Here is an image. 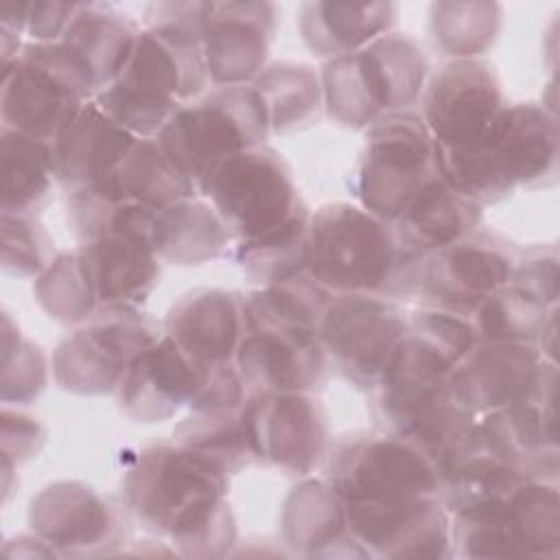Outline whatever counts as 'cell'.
<instances>
[{"instance_id":"6da1fadb","label":"cell","mask_w":560,"mask_h":560,"mask_svg":"<svg viewBox=\"0 0 560 560\" xmlns=\"http://www.w3.org/2000/svg\"><path fill=\"white\" fill-rule=\"evenodd\" d=\"M225 492L228 470L182 444L147 448L125 477V494L138 518L188 553L212 556L232 542Z\"/></svg>"},{"instance_id":"7a4b0ae2","label":"cell","mask_w":560,"mask_h":560,"mask_svg":"<svg viewBox=\"0 0 560 560\" xmlns=\"http://www.w3.org/2000/svg\"><path fill=\"white\" fill-rule=\"evenodd\" d=\"M199 39L182 28L149 26L114 83L96 92L98 107L136 138H158L179 101L208 85Z\"/></svg>"},{"instance_id":"3957f363","label":"cell","mask_w":560,"mask_h":560,"mask_svg":"<svg viewBox=\"0 0 560 560\" xmlns=\"http://www.w3.org/2000/svg\"><path fill=\"white\" fill-rule=\"evenodd\" d=\"M398 262L394 230L365 208L330 203L311 214L306 273L326 291H378L394 280Z\"/></svg>"},{"instance_id":"277c9868","label":"cell","mask_w":560,"mask_h":560,"mask_svg":"<svg viewBox=\"0 0 560 560\" xmlns=\"http://www.w3.org/2000/svg\"><path fill=\"white\" fill-rule=\"evenodd\" d=\"M422 50L402 35H383L324 70V96L330 116L363 127L409 107L424 81Z\"/></svg>"},{"instance_id":"5b68a950","label":"cell","mask_w":560,"mask_h":560,"mask_svg":"<svg viewBox=\"0 0 560 560\" xmlns=\"http://www.w3.org/2000/svg\"><path fill=\"white\" fill-rule=\"evenodd\" d=\"M92 92L85 68L61 42L28 44L2 66V122L52 144Z\"/></svg>"},{"instance_id":"8992f818","label":"cell","mask_w":560,"mask_h":560,"mask_svg":"<svg viewBox=\"0 0 560 560\" xmlns=\"http://www.w3.org/2000/svg\"><path fill=\"white\" fill-rule=\"evenodd\" d=\"M269 120L252 85H223L192 105H179L158 140L175 166L199 184L219 162L260 147Z\"/></svg>"},{"instance_id":"52a82bcc","label":"cell","mask_w":560,"mask_h":560,"mask_svg":"<svg viewBox=\"0 0 560 560\" xmlns=\"http://www.w3.org/2000/svg\"><path fill=\"white\" fill-rule=\"evenodd\" d=\"M197 186L238 243L273 232L304 208L289 166L262 144L225 158Z\"/></svg>"},{"instance_id":"ba28073f","label":"cell","mask_w":560,"mask_h":560,"mask_svg":"<svg viewBox=\"0 0 560 560\" xmlns=\"http://www.w3.org/2000/svg\"><path fill=\"white\" fill-rule=\"evenodd\" d=\"M433 173V140L420 114L394 112L372 122L357 173L368 212L394 223Z\"/></svg>"},{"instance_id":"9c48e42d","label":"cell","mask_w":560,"mask_h":560,"mask_svg":"<svg viewBox=\"0 0 560 560\" xmlns=\"http://www.w3.org/2000/svg\"><path fill=\"white\" fill-rule=\"evenodd\" d=\"M405 262V278H411L407 284H413L431 308L457 315H470L488 295L505 287L516 265L503 238L479 230Z\"/></svg>"},{"instance_id":"30bf717a","label":"cell","mask_w":560,"mask_h":560,"mask_svg":"<svg viewBox=\"0 0 560 560\" xmlns=\"http://www.w3.org/2000/svg\"><path fill=\"white\" fill-rule=\"evenodd\" d=\"M158 341L153 324L133 306L98 308L83 328L66 337L55 354V378L63 389L101 394L118 387L125 370Z\"/></svg>"},{"instance_id":"8fae6325","label":"cell","mask_w":560,"mask_h":560,"mask_svg":"<svg viewBox=\"0 0 560 560\" xmlns=\"http://www.w3.org/2000/svg\"><path fill=\"white\" fill-rule=\"evenodd\" d=\"M405 332L407 319L398 306L368 293L330 298L317 328L324 352L361 387L378 385Z\"/></svg>"},{"instance_id":"7c38bea8","label":"cell","mask_w":560,"mask_h":560,"mask_svg":"<svg viewBox=\"0 0 560 560\" xmlns=\"http://www.w3.org/2000/svg\"><path fill=\"white\" fill-rule=\"evenodd\" d=\"M330 488L343 503L433 497L440 477L433 459L407 440L359 438L330 462Z\"/></svg>"},{"instance_id":"4fadbf2b","label":"cell","mask_w":560,"mask_h":560,"mask_svg":"<svg viewBox=\"0 0 560 560\" xmlns=\"http://www.w3.org/2000/svg\"><path fill=\"white\" fill-rule=\"evenodd\" d=\"M503 107L492 66L479 59H455L431 77L420 116L435 149L466 151L488 140Z\"/></svg>"},{"instance_id":"5bb4252c","label":"cell","mask_w":560,"mask_h":560,"mask_svg":"<svg viewBox=\"0 0 560 560\" xmlns=\"http://www.w3.org/2000/svg\"><path fill=\"white\" fill-rule=\"evenodd\" d=\"M241 416L256 459L306 472L324 453V411L304 392H256Z\"/></svg>"},{"instance_id":"9a60e30c","label":"cell","mask_w":560,"mask_h":560,"mask_svg":"<svg viewBox=\"0 0 560 560\" xmlns=\"http://www.w3.org/2000/svg\"><path fill=\"white\" fill-rule=\"evenodd\" d=\"M350 536L365 553L385 558L451 556L448 514L431 497L343 503Z\"/></svg>"},{"instance_id":"2e32d148","label":"cell","mask_w":560,"mask_h":560,"mask_svg":"<svg viewBox=\"0 0 560 560\" xmlns=\"http://www.w3.org/2000/svg\"><path fill=\"white\" fill-rule=\"evenodd\" d=\"M276 28L269 2H206L199 46L212 81L243 85L262 72Z\"/></svg>"},{"instance_id":"e0dca14e","label":"cell","mask_w":560,"mask_h":560,"mask_svg":"<svg viewBox=\"0 0 560 560\" xmlns=\"http://www.w3.org/2000/svg\"><path fill=\"white\" fill-rule=\"evenodd\" d=\"M212 363L190 357L168 335L133 357L118 383L125 413L140 422H160L192 405Z\"/></svg>"},{"instance_id":"ac0fdd59","label":"cell","mask_w":560,"mask_h":560,"mask_svg":"<svg viewBox=\"0 0 560 560\" xmlns=\"http://www.w3.org/2000/svg\"><path fill=\"white\" fill-rule=\"evenodd\" d=\"M326 365L317 335L276 326H245L236 348L243 385L256 392H308Z\"/></svg>"},{"instance_id":"d6986e66","label":"cell","mask_w":560,"mask_h":560,"mask_svg":"<svg viewBox=\"0 0 560 560\" xmlns=\"http://www.w3.org/2000/svg\"><path fill=\"white\" fill-rule=\"evenodd\" d=\"M492 173L508 192L551 177L558 162L556 116L534 103L505 105L483 142Z\"/></svg>"},{"instance_id":"ffe728a7","label":"cell","mask_w":560,"mask_h":560,"mask_svg":"<svg viewBox=\"0 0 560 560\" xmlns=\"http://www.w3.org/2000/svg\"><path fill=\"white\" fill-rule=\"evenodd\" d=\"M542 361L536 343L475 339L453 368L451 383L472 413H490L523 398Z\"/></svg>"},{"instance_id":"44dd1931","label":"cell","mask_w":560,"mask_h":560,"mask_svg":"<svg viewBox=\"0 0 560 560\" xmlns=\"http://www.w3.org/2000/svg\"><path fill=\"white\" fill-rule=\"evenodd\" d=\"M136 136L88 101L77 118L52 142L55 177L72 190L112 175L136 144Z\"/></svg>"},{"instance_id":"7402d4cb","label":"cell","mask_w":560,"mask_h":560,"mask_svg":"<svg viewBox=\"0 0 560 560\" xmlns=\"http://www.w3.org/2000/svg\"><path fill=\"white\" fill-rule=\"evenodd\" d=\"M479 219V203L455 190L435 171L398 214L392 230L402 254L424 256L475 232Z\"/></svg>"},{"instance_id":"603a6c76","label":"cell","mask_w":560,"mask_h":560,"mask_svg":"<svg viewBox=\"0 0 560 560\" xmlns=\"http://www.w3.org/2000/svg\"><path fill=\"white\" fill-rule=\"evenodd\" d=\"M243 332V302L228 291L203 289L184 295L166 317V335L203 363L230 361Z\"/></svg>"},{"instance_id":"cb8c5ba5","label":"cell","mask_w":560,"mask_h":560,"mask_svg":"<svg viewBox=\"0 0 560 560\" xmlns=\"http://www.w3.org/2000/svg\"><path fill=\"white\" fill-rule=\"evenodd\" d=\"M31 523L48 545L74 549L101 545L112 536L114 516L107 503L81 483H52L31 503Z\"/></svg>"},{"instance_id":"d4e9b609","label":"cell","mask_w":560,"mask_h":560,"mask_svg":"<svg viewBox=\"0 0 560 560\" xmlns=\"http://www.w3.org/2000/svg\"><path fill=\"white\" fill-rule=\"evenodd\" d=\"M138 31L127 15L107 4H77V11L61 35V44L81 61L94 92H101L122 72Z\"/></svg>"},{"instance_id":"484cf974","label":"cell","mask_w":560,"mask_h":560,"mask_svg":"<svg viewBox=\"0 0 560 560\" xmlns=\"http://www.w3.org/2000/svg\"><path fill=\"white\" fill-rule=\"evenodd\" d=\"M396 20L392 2H306L300 31L319 57H343L383 37Z\"/></svg>"},{"instance_id":"4316f807","label":"cell","mask_w":560,"mask_h":560,"mask_svg":"<svg viewBox=\"0 0 560 560\" xmlns=\"http://www.w3.org/2000/svg\"><path fill=\"white\" fill-rule=\"evenodd\" d=\"M105 179L122 199L153 212L195 195V182L175 166L158 138H138L120 166Z\"/></svg>"},{"instance_id":"83f0119b","label":"cell","mask_w":560,"mask_h":560,"mask_svg":"<svg viewBox=\"0 0 560 560\" xmlns=\"http://www.w3.org/2000/svg\"><path fill=\"white\" fill-rule=\"evenodd\" d=\"M228 238L230 234L217 210L192 197L160 210L155 219L153 243L158 258L177 265H199L217 258Z\"/></svg>"},{"instance_id":"f1b7e54d","label":"cell","mask_w":560,"mask_h":560,"mask_svg":"<svg viewBox=\"0 0 560 560\" xmlns=\"http://www.w3.org/2000/svg\"><path fill=\"white\" fill-rule=\"evenodd\" d=\"M52 171V144L33 136L2 129L0 186L2 212H31L46 197Z\"/></svg>"},{"instance_id":"f546056e","label":"cell","mask_w":560,"mask_h":560,"mask_svg":"<svg viewBox=\"0 0 560 560\" xmlns=\"http://www.w3.org/2000/svg\"><path fill=\"white\" fill-rule=\"evenodd\" d=\"M330 295L308 273L271 282L243 302L245 326H276L317 335Z\"/></svg>"},{"instance_id":"4dcf8cb0","label":"cell","mask_w":560,"mask_h":560,"mask_svg":"<svg viewBox=\"0 0 560 560\" xmlns=\"http://www.w3.org/2000/svg\"><path fill=\"white\" fill-rule=\"evenodd\" d=\"M284 532L291 545L308 553L346 542V508L330 483L304 481L284 505Z\"/></svg>"},{"instance_id":"1f68e13d","label":"cell","mask_w":560,"mask_h":560,"mask_svg":"<svg viewBox=\"0 0 560 560\" xmlns=\"http://www.w3.org/2000/svg\"><path fill=\"white\" fill-rule=\"evenodd\" d=\"M252 88L262 101L269 131L298 129L317 114L322 88L308 66L276 63L262 70Z\"/></svg>"},{"instance_id":"d6a6232c","label":"cell","mask_w":560,"mask_h":560,"mask_svg":"<svg viewBox=\"0 0 560 560\" xmlns=\"http://www.w3.org/2000/svg\"><path fill=\"white\" fill-rule=\"evenodd\" d=\"M308 221L311 214L304 206L273 232L247 243H236V260L267 284L306 273Z\"/></svg>"},{"instance_id":"836d02e7","label":"cell","mask_w":560,"mask_h":560,"mask_svg":"<svg viewBox=\"0 0 560 560\" xmlns=\"http://www.w3.org/2000/svg\"><path fill=\"white\" fill-rule=\"evenodd\" d=\"M510 514L521 558L558 556L560 501L553 481L527 479L510 494Z\"/></svg>"},{"instance_id":"e575fe53","label":"cell","mask_w":560,"mask_h":560,"mask_svg":"<svg viewBox=\"0 0 560 560\" xmlns=\"http://www.w3.org/2000/svg\"><path fill=\"white\" fill-rule=\"evenodd\" d=\"M551 311L512 284H505L470 313V324L477 339L536 343Z\"/></svg>"},{"instance_id":"d590c367","label":"cell","mask_w":560,"mask_h":560,"mask_svg":"<svg viewBox=\"0 0 560 560\" xmlns=\"http://www.w3.org/2000/svg\"><path fill=\"white\" fill-rule=\"evenodd\" d=\"M175 433L182 446L208 455L228 472L256 459L238 409L192 413Z\"/></svg>"},{"instance_id":"8d00e7d4","label":"cell","mask_w":560,"mask_h":560,"mask_svg":"<svg viewBox=\"0 0 560 560\" xmlns=\"http://www.w3.org/2000/svg\"><path fill=\"white\" fill-rule=\"evenodd\" d=\"M35 295L44 311L61 322H85L98 311L96 295L79 254H61L39 273Z\"/></svg>"},{"instance_id":"74e56055","label":"cell","mask_w":560,"mask_h":560,"mask_svg":"<svg viewBox=\"0 0 560 560\" xmlns=\"http://www.w3.org/2000/svg\"><path fill=\"white\" fill-rule=\"evenodd\" d=\"M433 37L459 59H472L492 39L499 28L497 4H433Z\"/></svg>"},{"instance_id":"f35d334b","label":"cell","mask_w":560,"mask_h":560,"mask_svg":"<svg viewBox=\"0 0 560 560\" xmlns=\"http://www.w3.org/2000/svg\"><path fill=\"white\" fill-rule=\"evenodd\" d=\"M2 262L9 273H42L48 262V238L31 212H2Z\"/></svg>"},{"instance_id":"ab89813d","label":"cell","mask_w":560,"mask_h":560,"mask_svg":"<svg viewBox=\"0 0 560 560\" xmlns=\"http://www.w3.org/2000/svg\"><path fill=\"white\" fill-rule=\"evenodd\" d=\"M15 368V372H2V398L4 400H28L31 396L39 394L44 387V359L39 348L22 341L15 335V350L4 343V363L2 370Z\"/></svg>"},{"instance_id":"60d3db41","label":"cell","mask_w":560,"mask_h":560,"mask_svg":"<svg viewBox=\"0 0 560 560\" xmlns=\"http://www.w3.org/2000/svg\"><path fill=\"white\" fill-rule=\"evenodd\" d=\"M538 304L553 308L558 300V256L556 252H536L514 265L510 282Z\"/></svg>"},{"instance_id":"b9f144b4","label":"cell","mask_w":560,"mask_h":560,"mask_svg":"<svg viewBox=\"0 0 560 560\" xmlns=\"http://www.w3.org/2000/svg\"><path fill=\"white\" fill-rule=\"evenodd\" d=\"M79 2H28L26 31L37 44L59 42Z\"/></svg>"}]
</instances>
